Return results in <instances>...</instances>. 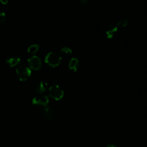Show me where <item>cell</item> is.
I'll list each match as a JSON object with an SVG mask.
<instances>
[{
	"instance_id": "cell-1",
	"label": "cell",
	"mask_w": 147,
	"mask_h": 147,
	"mask_svg": "<svg viewBox=\"0 0 147 147\" xmlns=\"http://www.w3.org/2000/svg\"><path fill=\"white\" fill-rule=\"evenodd\" d=\"M61 56L57 53L51 52L48 53L45 58V62L50 67H56L58 66L61 61Z\"/></svg>"
},
{
	"instance_id": "cell-2",
	"label": "cell",
	"mask_w": 147,
	"mask_h": 147,
	"mask_svg": "<svg viewBox=\"0 0 147 147\" xmlns=\"http://www.w3.org/2000/svg\"><path fill=\"white\" fill-rule=\"evenodd\" d=\"M16 74L21 81H25L31 75V70L25 65H20L16 69Z\"/></svg>"
},
{
	"instance_id": "cell-3",
	"label": "cell",
	"mask_w": 147,
	"mask_h": 147,
	"mask_svg": "<svg viewBox=\"0 0 147 147\" xmlns=\"http://www.w3.org/2000/svg\"><path fill=\"white\" fill-rule=\"evenodd\" d=\"M48 95L52 99L58 100L61 99L64 95L62 89L57 84L51 86L48 90Z\"/></svg>"
},
{
	"instance_id": "cell-4",
	"label": "cell",
	"mask_w": 147,
	"mask_h": 147,
	"mask_svg": "<svg viewBox=\"0 0 147 147\" xmlns=\"http://www.w3.org/2000/svg\"><path fill=\"white\" fill-rule=\"evenodd\" d=\"M28 63L30 67L33 70H38L41 67V61L40 57L37 56H33L28 60Z\"/></svg>"
},
{
	"instance_id": "cell-5",
	"label": "cell",
	"mask_w": 147,
	"mask_h": 147,
	"mask_svg": "<svg viewBox=\"0 0 147 147\" xmlns=\"http://www.w3.org/2000/svg\"><path fill=\"white\" fill-rule=\"evenodd\" d=\"M49 102L48 96L45 95H38L34 97L33 99V103L38 106L45 107Z\"/></svg>"
},
{
	"instance_id": "cell-6",
	"label": "cell",
	"mask_w": 147,
	"mask_h": 147,
	"mask_svg": "<svg viewBox=\"0 0 147 147\" xmlns=\"http://www.w3.org/2000/svg\"><path fill=\"white\" fill-rule=\"evenodd\" d=\"M43 115L45 116V118L49 121H52L55 119L56 114L54 111L50 107H45L44 108L42 111Z\"/></svg>"
},
{
	"instance_id": "cell-7",
	"label": "cell",
	"mask_w": 147,
	"mask_h": 147,
	"mask_svg": "<svg viewBox=\"0 0 147 147\" xmlns=\"http://www.w3.org/2000/svg\"><path fill=\"white\" fill-rule=\"evenodd\" d=\"M5 61L10 67H13L16 66L20 63L21 59L18 56H12L7 59Z\"/></svg>"
},
{
	"instance_id": "cell-8",
	"label": "cell",
	"mask_w": 147,
	"mask_h": 147,
	"mask_svg": "<svg viewBox=\"0 0 147 147\" xmlns=\"http://www.w3.org/2000/svg\"><path fill=\"white\" fill-rule=\"evenodd\" d=\"M117 26H115L114 25H109L107 26L106 29V34L107 37L109 38H111L113 37L114 34L117 30Z\"/></svg>"
},
{
	"instance_id": "cell-9",
	"label": "cell",
	"mask_w": 147,
	"mask_h": 147,
	"mask_svg": "<svg viewBox=\"0 0 147 147\" xmlns=\"http://www.w3.org/2000/svg\"><path fill=\"white\" fill-rule=\"evenodd\" d=\"M36 90L38 93H42L45 92L47 90V83L44 82H39L36 86Z\"/></svg>"
},
{
	"instance_id": "cell-10",
	"label": "cell",
	"mask_w": 147,
	"mask_h": 147,
	"mask_svg": "<svg viewBox=\"0 0 147 147\" xmlns=\"http://www.w3.org/2000/svg\"><path fill=\"white\" fill-rule=\"evenodd\" d=\"M79 61L76 58H72L69 63V67L71 69L76 71L78 68Z\"/></svg>"
},
{
	"instance_id": "cell-11",
	"label": "cell",
	"mask_w": 147,
	"mask_h": 147,
	"mask_svg": "<svg viewBox=\"0 0 147 147\" xmlns=\"http://www.w3.org/2000/svg\"><path fill=\"white\" fill-rule=\"evenodd\" d=\"M40 47L38 44H33L30 45L28 48V52L30 53H35L38 51Z\"/></svg>"
},
{
	"instance_id": "cell-12",
	"label": "cell",
	"mask_w": 147,
	"mask_h": 147,
	"mask_svg": "<svg viewBox=\"0 0 147 147\" xmlns=\"http://www.w3.org/2000/svg\"><path fill=\"white\" fill-rule=\"evenodd\" d=\"M60 52L61 54L66 56V55H69L71 54L72 51L70 48L68 47H63L60 49Z\"/></svg>"
},
{
	"instance_id": "cell-13",
	"label": "cell",
	"mask_w": 147,
	"mask_h": 147,
	"mask_svg": "<svg viewBox=\"0 0 147 147\" xmlns=\"http://www.w3.org/2000/svg\"><path fill=\"white\" fill-rule=\"evenodd\" d=\"M128 23V21L126 19H122L120 21H119V22L117 23V26H119V27H124L125 26H126L127 25Z\"/></svg>"
},
{
	"instance_id": "cell-14",
	"label": "cell",
	"mask_w": 147,
	"mask_h": 147,
	"mask_svg": "<svg viewBox=\"0 0 147 147\" xmlns=\"http://www.w3.org/2000/svg\"><path fill=\"white\" fill-rule=\"evenodd\" d=\"M6 16L5 13H0V25L3 24L6 21Z\"/></svg>"
},
{
	"instance_id": "cell-15",
	"label": "cell",
	"mask_w": 147,
	"mask_h": 147,
	"mask_svg": "<svg viewBox=\"0 0 147 147\" xmlns=\"http://www.w3.org/2000/svg\"><path fill=\"white\" fill-rule=\"evenodd\" d=\"M89 0H80V2L83 5H86L88 3Z\"/></svg>"
},
{
	"instance_id": "cell-16",
	"label": "cell",
	"mask_w": 147,
	"mask_h": 147,
	"mask_svg": "<svg viewBox=\"0 0 147 147\" xmlns=\"http://www.w3.org/2000/svg\"><path fill=\"white\" fill-rule=\"evenodd\" d=\"M0 1H1V2L2 4L5 5V4H6V3L8 2L9 0H0Z\"/></svg>"
},
{
	"instance_id": "cell-17",
	"label": "cell",
	"mask_w": 147,
	"mask_h": 147,
	"mask_svg": "<svg viewBox=\"0 0 147 147\" xmlns=\"http://www.w3.org/2000/svg\"><path fill=\"white\" fill-rule=\"evenodd\" d=\"M106 147H116V146L114 144H109Z\"/></svg>"
}]
</instances>
